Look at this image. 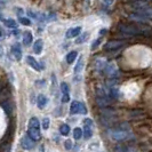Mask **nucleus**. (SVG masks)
I'll return each mask as SVG.
<instances>
[{
  "instance_id": "nucleus-25",
  "label": "nucleus",
  "mask_w": 152,
  "mask_h": 152,
  "mask_svg": "<svg viewBox=\"0 0 152 152\" xmlns=\"http://www.w3.org/2000/svg\"><path fill=\"white\" fill-rule=\"evenodd\" d=\"M41 126H42V129H48V127H49V119L48 118H44Z\"/></svg>"
},
{
  "instance_id": "nucleus-18",
  "label": "nucleus",
  "mask_w": 152,
  "mask_h": 152,
  "mask_svg": "<svg viewBox=\"0 0 152 152\" xmlns=\"http://www.w3.org/2000/svg\"><path fill=\"white\" fill-rule=\"evenodd\" d=\"M77 56H78V53H77L76 50H72V52H70V53L66 55V63H68V64H71V63H73V62L76 61Z\"/></svg>"
},
{
  "instance_id": "nucleus-14",
  "label": "nucleus",
  "mask_w": 152,
  "mask_h": 152,
  "mask_svg": "<svg viewBox=\"0 0 152 152\" xmlns=\"http://www.w3.org/2000/svg\"><path fill=\"white\" fill-rule=\"evenodd\" d=\"M42 47H44V41L42 39H38L34 44H33V50L36 54H40L42 50Z\"/></svg>"
},
{
  "instance_id": "nucleus-30",
  "label": "nucleus",
  "mask_w": 152,
  "mask_h": 152,
  "mask_svg": "<svg viewBox=\"0 0 152 152\" xmlns=\"http://www.w3.org/2000/svg\"><path fill=\"white\" fill-rule=\"evenodd\" d=\"M0 21H2V16L0 15Z\"/></svg>"
},
{
  "instance_id": "nucleus-22",
  "label": "nucleus",
  "mask_w": 152,
  "mask_h": 152,
  "mask_svg": "<svg viewBox=\"0 0 152 152\" xmlns=\"http://www.w3.org/2000/svg\"><path fill=\"white\" fill-rule=\"evenodd\" d=\"M60 133H61L63 136H66L69 135V133H70V126L66 125V124H63L61 125V127H60Z\"/></svg>"
},
{
  "instance_id": "nucleus-20",
  "label": "nucleus",
  "mask_w": 152,
  "mask_h": 152,
  "mask_svg": "<svg viewBox=\"0 0 152 152\" xmlns=\"http://www.w3.org/2000/svg\"><path fill=\"white\" fill-rule=\"evenodd\" d=\"M5 25L9 28V29H16L17 28V23H16L15 20H12V18H8V20H5L4 21Z\"/></svg>"
},
{
  "instance_id": "nucleus-4",
  "label": "nucleus",
  "mask_w": 152,
  "mask_h": 152,
  "mask_svg": "<svg viewBox=\"0 0 152 152\" xmlns=\"http://www.w3.org/2000/svg\"><path fill=\"white\" fill-rule=\"evenodd\" d=\"M125 45V42L121 40H110L104 45V49L105 50H117L119 48H121Z\"/></svg>"
},
{
  "instance_id": "nucleus-26",
  "label": "nucleus",
  "mask_w": 152,
  "mask_h": 152,
  "mask_svg": "<svg viewBox=\"0 0 152 152\" xmlns=\"http://www.w3.org/2000/svg\"><path fill=\"white\" fill-rule=\"evenodd\" d=\"M64 145H65V149H66V150H71V149H72V142H71L70 140L65 141Z\"/></svg>"
},
{
  "instance_id": "nucleus-1",
  "label": "nucleus",
  "mask_w": 152,
  "mask_h": 152,
  "mask_svg": "<svg viewBox=\"0 0 152 152\" xmlns=\"http://www.w3.org/2000/svg\"><path fill=\"white\" fill-rule=\"evenodd\" d=\"M118 30L120 33L126 36H138V34H144L145 31H150V29L146 26L141 28L135 24H120L118 26Z\"/></svg>"
},
{
  "instance_id": "nucleus-8",
  "label": "nucleus",
  "mask_w": 152,
  "mask_h": 152,
  "mask_svg": "<svg viewBox=\"0 0 152 152\" xmlns=\"http://www.w3.org/2000/svg\"><path fill=\"white\" fill-rule=\"evenodd\" d=\"M61 91H62V102L63 103H68L70 101V88L66 83H62L61 84Z\"/></svg>"
},
{
  "instance_id": "nucleus-7",
  "label": "nucleus",
  "mask_w": 152,
  "mask_h": 152,
  "mask_svg": "<svg viewBox=\"0 0 152 152\" xmlns=\"http://www.w3.org/2000/svg\"><path fill=\"white\" fill-rule=\"evenodd\" d=\"M21 146L24 150H31L34 146V141L29 137V135H25L21 138Z\"/></svg>"
},
{
  "instance_id": "nucleus-29",
  "label": "nucleus",
  "mask_w": 152,
  "mask_h": 152,
  "mask_svg": "<svg viewBox=\"0 0 152 152\" xmlns=\"http://www.w3.org/2000/svg\"><path fill=\"white\" fill-rule=\"evenodd\" d=\"M5 36V32H4V30H2V28L0 26V38H2Z\"/></svg>"
},
{
  "instance_id": "nucleus-24",
  "label": "nucleus",
  "mask_w": 152,
  "mask_h": 152,
  "mask_svg": "<svg viewBox=\"0 0 152 152\" xmlns=\"http://www.w3.org/2000/svg\"><path fill=\"white\" fill-rule=\"evenodd\" d=\"M18 21H20V23L23 24V25H30L31 24L30 20H29V18H26V17H23V16H20Z\"/></svg>"
},
{
  "instance_id": "nucleus-3",
  "label": "nucleus",
  "mask_w": 152,
  "mask_h": 152,
  "mask_svg": "<svg viewBox=\"0 0 152 152\" xmlns=\"http://www.w3.org/2000/svg\"><path fill=\"white\" fill-rule=\"evenodd\" d=\"M70 113L71 114H86L87 109L85 107L84 103L79 101H73L70 105Z\"/></svg>"
},
{
  "instance_id": "nucleus-17",
  "label": "nucleus",
  "mask_w": 152,
  "mask_h": 152,
  "mask_svg": "<svg viewBox=\"0 0 152 152\" xmlns=\"http://www.w3.org/2000/svg\"><path fill=\"white\" fill-rule=\"evenodd\" d=\"M37 104H38L39 109L45 107V105L47 104V97H46L45 95H42V94H40V95H39L38 101H37Z\"/></svg>"
},
{
  "instance_id": "nucleus-19",
  "label": "nucleus",
  "mask_w": 152,
  "mask_h": 152,
  "mask_svg": "<svg viewBox=\"0 0 152 152\" xmlns=\"http://www.w3.org/2000/svg\"><path fill=\"white\" fill-rule=\"evenodd\" d=\"M89 38V33L88 32H84V33H80L78 36V39H77V44H84L87 41V39Z\"/></svg>"
},
{
  "instance_id": "nucleus-10",
  "label": "nucleus",
  "mask_w": 152,
  "mask_h": 152,
  "mask_svg": "<svg viewBox=\"0 0 152 152\" xmlns=\"http://www.w3.org/2000/svg\"><path fill=\"white\" fill-rule=\"evenodd\" d=\"M80 33H81V26H76V28L69 29V30L66 31V34H65V37H66L68 39L76 38V37H78Z\"/></svg>"
},
{
  "instance_id": "nucleus-2",
  "label": "nucleus",
  "mask_w": 152,
  "mask_h": 152,
  "mask_svg": "<svg viewBox=\"0 0 152 152\" xmlns=\"http://www.w3.org/2000/svg\"><path fill=\"white\" fill-rule=\"evenodd\" d=\"M122 126H119L117 128L110 130V136L112 137L114 141H125L130 137L129 127L127 124H121Z\"/></svg>"
},
{
  "instance_id": "nucleus-5",
  "label": "nucleus",
  "mask_w": 152,
  "mask_h": 152,
  "mask_svg": "<svg viewBox=\"0 0 152 152\" xmlns=\"http://www.w3.org/2000/svg\"><path fill=\"white\" fill-rule=\"evenodd\" d=\"M104 70H105V75L109 78H115V77H118L119 71H118V68H117V65L114 63H109V64H107Z\"/></svg>"
},
{
  "instance_id": "nucleus-15",
  "label": "nucleus",
  "mask_w": 152,
  "mask_h": 152,
  "mask_svg": "<svg viewBox=\"0 0 152 152\" xmlns=\"http://www.w3.org/2000/svg\"><path fill=\"white\" fill-rule=\"evenodd\" d=\"M32 42V33L30 31H25L23 34V44L25 46H29Z\"/></svg>"
},
{
  "instance_id": "nucleus-6",
  "label": "nucleus",
  "mask_w": 152,
  "mask_h": 152,
  "mask_svg": "<svg viewBox=\"0 0 152 152\" xmlns=\"http://www.w3.org/2000/svg\"><path fill=\"white\" fill-rule=\"evenodd\" d=\"M28 135L30 138H32L34 142L39 141L41 138V134H40V127H34V126H29L28 127Z\"/></svg>"
},
{
  "instance_id": "nucleus-11",
  "label": "nucleus",
  "mask_w": 152,
  "mask_h": 152,
  "mask_svg": "<svg viewBox=\"0 0 152 152\" xmlns=\"http://www.w3.org/2000/svg\"><path fill=\"white\" fill-rule=\"evenodd\" d=\"M12 54L13 56L15 57L16 61H21L22 58V49H21V46L18 44H15V45L12 46Z\"/></svg>"
},
{
  "instance_id": "nucleus-16",
  "label": "nucleus",
  "mask_w": 152,
  "mask_h": 152,
  "mask_svg": "<svg viewBox=\"0 0 152 152\" xmlns=\"http://www.w3.org/2000/svg\"><path fill=\"white\" fill-rule=\"evenodd\" d=\"M93 126H89V125H85V129L83 130L84 133V137L86 140H89L93 136V129H91Z\"/></svg>"
},
{
  "instance_id": "nucleus-23",
  "label": "nucleus",
  "mask_w": 152,
  "mask_h": 152,
  "mask_svg": "<svg viewBox=\"0 0 152 152\" xmlns=\"http://www.w3.org/2000/svg\"><path fill=\"white\" fill-rule=\"evenodd\" d=\"M83 66H84V61H83V56L79 57V62L75 68V73H79L81 70H83Z\"/></svg>"
},
{
  "instance_id": "nucleus-12",
  "label": "nucleus",
  "mask_w": 152,
  "mask_h": 152,
  "mask_svg": "<svg viewBox=\"0 0 152 152\" xmlns=\"http://www.w3.org/2000/svg\"><path fill=\"white\" fill-rule=\"evenodd\" d=\"M26 62H28V64L30 65L31 68H33V70H36V71H41V68H40L39 63L37 62V60H36L34 57H32V56H26Z\"/></svg>"
},
{
  "instance_id": "nucleus-27",
  "label": "nucleus",
  "mask_w": 152,
  "mask_h": 152,
  "mask_svg": "<svg viewBox=\"0 0 152 152\" xmlns=\"http://www.w3.org/2000/svg\"><path fill=\"white\" fill-rule=\"evenodd\" d=\"M99 42H101V39H97V40H95L94 41V44H93V46H91V49H95L97 46L99 45Z\"/></svg>"
},
{
  "instance_id": "nucleus-21",
  "label": "nucleus",
  "mask_w": 152,
  "mask_h": 152,
  "mask_svg": "<svg viewBox=\"0 0 152 152\" xmlns=\"http://www.w3.org/2000/svg\"><path fill=\"white\" fill-rule=\"evenodd\" d=\"M83 136H84L83 129H81V128H79V127L75 128V130H73V137H75V140L79 141V140H80V138H81Z\"/></svg>"
},
{
  "instance_id": "nucleus-28",
  "label": "nucleus",
  "mask_w": 152,
  "mask_h": 152,
  "mask_svg": "<svg viewBox=\"0 0 152 152\" xmlns=\"http://www.w3.org/2000/svg\"><path fill=\"white\" fill-rule=\"evenodd\" d=\"M8 0H0V7H4L6 4H7Z\"/></svg>"
},
{
  "instance_id": "nucleus-9",
  "label": "nucleus",
  "mask_w": 152,
  "mask_h": 152,
  "mask_svg": "<svg viewBox=\"0 0 152 152\" xmlns=\"http://www.w3.org/2000/svg\"><path fill=\"white\" fill-rule=\"evenodd\" d=\"M114 150H115V152H136L137 151V149L135 146H133V145H127V144L117 145Z\"/></svg>"
},
{
  "instance_id": "nucleus-13",
  "label": "nucleus",
  "mask_w": 152,
  "mask_h": 152,
  "mask_svg": "<svg viewBox=\"0 0 152 152\" xmlns=\"http://www.w3.org/2000/svg\"><path fill=\"white\" fill-rule=\"evenodd\" d=\"M133 7L136 8L137 10L148 8V1H145V0H137L135 2H133Z\"/></svg>"
}]
</instances>
